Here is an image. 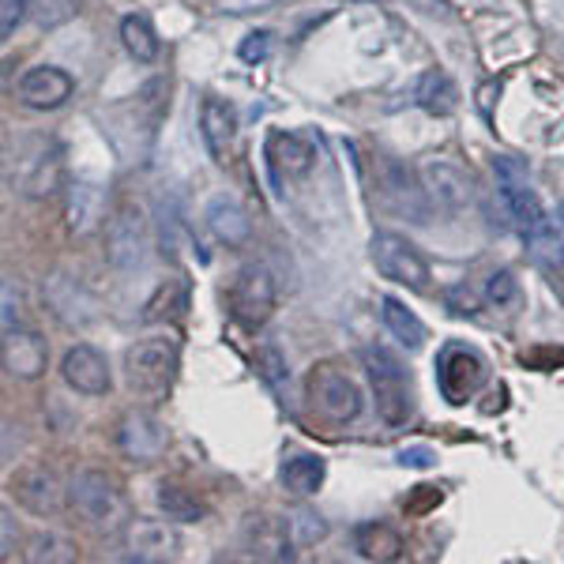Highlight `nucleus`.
<instances>
[{"label":"nucleus","mask_w":564,"mask_h":564,"mask_svg":"<svg viewBox=\"0 0 564 564\" xmlns=\"http://www.w3.org/2000/svg\"><path fill=\"white\" fill-rule=\"evenodd\" d=\"M124 388L140 399L143 406H162L174 391L181 350L170 335H148L124 350Z\"/></svg>","instance_id":"f257e3e1"},{"label":"nucleus","mask_w":564,"mask_h":564,"mask_svg":"<svg viewBox=\"0 0 564 564\" xmlns=\"http://www.w3.org/2000/svg\"><path fill=\"white\" fill-rule=\"evenodd\" d=\"M366 369H369V384H372V403H377L380 422L399 430V425L411 422L414 414V388H411V372L399 361V354H391L388 347H369L366 350Z\"/></svg>","instance_id":"f03ea898"},{"label":"nucleus","mask_w":564,"mask_h":564,"mask_svg":"<svg viewBox=\"0 0 564 564\" xmlns=\"http://www.w3.org/2000/svg\"><path fill=\"white\" fill-rule=\"evenodd\" d=\"M369 257L377 263V271L391 282H399V286L406 290H430V260L417 252L414 241H406L403 234L395 230H377L369 238Z\"/></svg>","instance_id":"7ed1b4c3"},{"label":"nucleus","mask_w":564,"mask_h":564,"mask_svg":"<svg viewBox=\"0 0 564 564\" xmlns=\"http://www.w3.org/2000/svg\"><path fill=\"white\" fill-rule=\"evenodd\" d=\"M226 302H230L234 321H238L241 327H249V332H257V327L268 324L271 313H275V302H279L275 275H271L263 263H245L230 282Z\"/></svg>","instance_id":"20e7f679"},{"label":"nucleus","mask_w":564,"mask_h":564,"mask_svg":"<svg viewBox=\"0 0 564 564\" xmlns=\"http://www.w3.org/2000/svg\"><path fill=\"white\" fill-rule=\"evenodd\" d=\"M489 377L486 358L467 343H444L436 354V388L452 406H463L478 395Z\"/></svg>","instance_id":"39448f33"},{"label":"nucleus","mask_w":564,"mask_h":564,"mask_svg":"<svg viewBox=\"0 0 564 564\" xmlns=\"http://www.w3.org/2000/svg\"><path fill=\"white\" fill-rule=\"evenodd\" d=\"M377 193L384 199L388 212L411 218L414 226L430 223V193L422 185V174L414 177V170H406L403 162L388 159V154H377Z\"/></svg>","instance_id":"423d86ee"},{"label":"nucleus","mask_w":564,"mask_h":564,"mask_svg":"<svg viewBox=\"0 0 564 564\" xmlns=\"http://www.w3.org/2000/svg\"><path fill=\"white\" fill-rule=\"evenodd\" d=\"M148 249H151V230L143 207L121 204L106 223V260L117 271H140L148 263Z\"/></svg>","instance_id":"0eeeda50"},{"label":"nucleus","mask_w":564,"mask_h":564,"mask_svg":"<svg viewBox=\"0 0 564 564\" xmlns=\"http://www.w3.org/2000/svg\"><path fill=\"white\" fill-rule=\"evenodd\" d=\"M305 388H308V403H313V411L321 417H327L332 425L354 422V417L361 414V406H366L361 388L335 366H316L313 372H308Z\"/></svg>","instance_id":"6e6552de"},{"label":"nucleus","mask_w":564,"mask_h":564,"mask_svg":"<svg viewBox=\"0 0 564 564\" xmlns=\"http://www.w3.org/2000/svg\"><path fill=\"white\" fill-rule=\"evenodd\" d=\"M494 170H497V181H500V204H505L508 218H512L523 234L539 230V226L545 223V212H542L539 193H534L531 181H527V170L512 159V154H500V159L494 162Z\"/></svg>","instance_id":"1a4fd4ad"},{"label":"nucleus","mask_w":564,"mask_h":564,"mask_svg":"<svg viewBox=\"0 0 564 564\" xmlns=\"http://www.w3.org/2000/svg\"><path fill=\"white\" fill-rule=\"evenodd\" d=\"M417 174H422L425 193H430V199L444 215H463L475 204V185H470V177L463 174L456 162L425 159L422 166H417Z\"/></svg>","instance_id":"9d476101"},{"label":"nucleus","mask_w":564,"mask_h":564,"mask_svg":"<svg viewBox=\"0 0 564 564\" xmlns=\"http://www.w3.org/2000/svg\"><path fill=\"white\" fill-rule=\"evenodd\" d=\"M68 497L90 523H113L124 516V500L102 470H76L68 481Z\"/></svg>","instance_id":"9b49d317"},{"label":"nucleus","mask_w":564,"mask_h":564,"mask_svg":"<svg viewBox=\"0 0 564 564\" xmlns=\"http://www.w3.org/2000/svg\"><path fill=\"white\" fill-rule=\"evenodd\" d=\"M124 557L140 564H162L181 557V534L166 520H132L121 534Z\"/></svg>","instance_id":"f8f14e48"},{"label":"nucleus","mask_w":564,"mask_h":564,"mask_svg":"<svg viewBox=\"0 0 564 564\" xmlns=\"http://www.w3.org/2000/svg\"><path fill=\"white\" fill-rule=\"evenodd\" d=\"M241 542L249 550V557L257 561H294V531H290V520H279V516H249L241 527Z\"/></svg>","instance_id":"ddd939ff"},{"label":"nucleus","mask_w":564,"mask_h":564,"mask_svg":"<svg viewBox=\"0 0 564 564\" xmlns=\"http://www.w3.org/2000/svg\"><path fill=\"white\" fill-rule=\"evenodd\" d=\"M61 170H65V162H61V148L53 140H34L26 154L20 159V193L23 196H53L61 185Z\"/></svg>","instance_id":"4468645a"},{"label":"nucleus","mask_w":564,"mask_h":564,"mask_svg":"<svg viewBox=\"0 0 564 564\" xmlns=\"http://www.w3.org/2000/svg\"><path fill=\"white\" fill-rule=\"evenodd\" d=\"M61 377L72 391L79 395H106L113 388V372H109V361L106 354H98L90 343H76L65 361H61Z\"/></svg>","instance_id":"2eb2a0df"},{"label":"nucleus","mask_w":564,"mask_h":564,"mask_svg":"<svg viewBox=\"0 0 564 564\" xmlns=\"http://www.w3.org/2000/svg\"><path fill=\"white\" fill-rule=\"evenodd\" d=\"M166 425L159 422V417L148 411H132L121 417V430H117V444H121V452L129 456L132 463H154L166 452Z\"/></svg>","instance_id":"dca6fc26"},{"label":"nucleus","mask_w":564,"mask_h":564,"mask_svg":"<svg viewBox=\"0 0 564 564\" xmlns=\"http://www.w3.org/2000/svg\"><path fill=\"white\" fill-rule=\"evenodd\" d=\"M12 494L15 500L34 516H57L61 505H65V489H61V478L53 475L42 463H31L20 475L12 478Z\"/></svg>","instance_id":"f3484780"},{"label":"nucleus","mask_w":564,"mask_h":564,"mask_svg":"<svg viewBox=\"0 0 564 564\" xmlns=\"http://www.w3.org/2000/svg\"><path fill=\"white\" fill-rule=\"evenodd\" d=\"M76 90V79L57 65H34L20 76V98L31 109H57L65 106Z\"/></svg>","instance_id":"a211bd4d"},{"label":"nucleus","mask_w":564,"mask_h":564,"mask_svg":"<svg viewBox=\"0 0 564 564\" xmlns=\"http://www.w3.org/2000/svg\"><path fill=\"white\" fill-rule=\"evenodd\" d=\"M234 135H238V113H234V106L226 98L207 95L204 106H199V140H204L207 154H212V162H218V166L230 159Z\"/></svg>","instance_id":"6ab92c4d"},{"label":"nucleus","mask_w":564,"mask_h":564,"mask_svg":"<svg viewBox=\"0 0 564 564\" xmlns=\"http://www.w3.org/2000/svg\"><path fill=\"white\" fill-rule=\"evenodd\" d=\"M4 372L15 380H39L45 372V361H50V347L39 332H23V327H12L4 332Z\"/></svg>","instance_id":"aec40b11"},{"label":"nucleus","mask_w":564,"mask_h":564,"mask_svg":"<svg viewBox=\"0 0 564 564\" xmlns=\"http://www.w3.org/2000/svg\"><path fill=\"white\" fill-rule=\"evenodd\" d=\"M263 154L275 177H305L316 166V148L302 132H271Z\"/></svg>","instance_id":"412c9836"},{"label":"nucleus","mask_w":564,"mask_h":564,"mask_svg":"<svg viewBox=\"0 0 564 564\" xmlns=\"http://www.w3.org/2000/svg\"><path fill=\"white\" fill-rule=\"evenodd\" d=\"M204 218H207V226H212L215 238L223 245H230V249H241L252 234L249 212H245L241 199L234 193H215L212 199H207Z\"/></svg>","instance_id":"4be33fe9"},{"label":"nucleus","mask_w":564,"mask_h":564,"mask_svg":"<svg viewBox=\"0 0 564 564\" xmlns=\"http://www.w3.org/2000/svg\"><path fill=\"white\" fill-rule=\"evenodd\" d=\"M324 478H327V463H324V456H316V452H297V456L282 459L279 481L286 494L313 497L316 489L324 486Z\"/></svg>","instance_id":"5701e85b"},{"label":"nucleus","mask_w":564,"mask_h":564,"mask_svg":"<svg viewBox=\"0 0 564 564\" xmlns=\"http://www.w3.org/2000/svg\"><path fill=\"white\" fill-rule=\"evenodd\" d=\"M414 102L422 106L430 117H452L459 109L456 79H452L448 72H441V68L425 72V76L417 79V87H414Z\"/></svg>","instance_id":"b1692460"},{"label":"nucleus","mask_w":564,"mask_h":564,"mask_svg":"<svg viewBox=\"0 0 564 564\" xmlns=\"http://www.w3.org/2000/svg\"><path fill=\"white\" fill-rule=\"evenodd\" d=\"M102 212H106V199H102V188L90 185V181H76L68 188V230L72 234H87L102 223Z\"/></svg>","instance_id":"393cba45"},{"label":"nucleus","mask_w":564,"mask_h":564,"mask_svg":"<svg viewBox=\"0 0 564 564\" xmlns=\"http://www.w3.org/2000/svg\"><path fill=\"white\" fill-rule=\"evenodd\" d=\"M380 321H384V327L391 335H395L399 343H403L406 350H417L425 343V324L417 321V316L406 308L399 297H380Z\"/></svg>","instance_id":"a878e982"},{"label":"nucleus","mask_w":564,"mask_h":564,"mask_svg":"<svg viewBox=\"0 0 564 564\" xmlns=\"http://www.w3.org/2000/svg\"><path fill=\"white\" fill-rule=\"evenodd\" d=\"M45 302H50L53 313L65 324H87L90 321V302H84L79 286L65 275H53L50 286H45Z\"/></svg>","instance_id":"bb28decb"},{"label":"nucleus","mask_w":564,"mask_h":564,"mask_svg":"<svg viewBox=\"0 0 564 564\" xmlns=\"http://www.w3.org/2000/svg\"><path fill=\"white\" fill-rule=\"evenodd\" d=\"M121 42H124V50H129V57L140 61V65L159 61V34H154L148 15H124V20H121Z\"/></svg>","instance_id":"cd10ccee"},{"label":"nucleus","mask_w":564,"mask_h":564,"mask_svg":"<svg viewBox=\"0 0 564 564\" xmlns=\"http://www.w3.org/2000/svg\"><path fill=\"white\" fill-rule=\"evenodd\" d=\"M358 550H361V557H369V561H395V557H403V539L384 523H361Z\"/></svg>","instance_id":"c85d7f7f"},{"label":"nucleus","mask_w":564,"mask_h":564,"mask_svg":"<svg viewBox=\"0 0 564 564\" xmlns=\"http://www.w3.org/2000/svg\"><path fill=\"white\" fill-rule=\"evenodd\" d=\"M159 508L166 512V520H177V523H199V516H204L199 500L188 494V489L174 486V481H162L159 486Z\"/></svg>","instance_id":"c756f323"},{"label":"nucleus","mask_w":564,"mask_h":564,"mask_svg":"<svg viewBox=\"0 0 564 564\" xmlns=\"http://www.w3.org/2000/svg\"><path fill=\"white\" fill-rule=\"evenodd\" d=\"M527 245H531V257L534 263H542L545 271H557L564 268V241H561V234L550 226V218L539 226V230H531L527 234Z\"/></svg>","instance_id":"7c9ffc66"},{"label":"nucleus","mask_w":564,"mask_h":564,"mask_svg":"<svg viewBox=\"0 0 564 564\" xmlns=\"http://www.w3.org/2000/svg\"><path fill=\"white\" fill-rule=\"evenodd\" d=\"M26 15L42 26V31H53V26H65L79 15V0H26Z\"/></svg>","instance_id":"2f4dec72"},{"label":"nucleus","mask_w":564,"mask_h":564,"mask_svg":"<svg viewBox=\"0 0 564 564\" xmlns=\"http://www.w3.org/2000/svg\"><path fill=\"white\" fill-rule=\"evenodd\" d=\"M520 279H516V271H508V268H497V271H489V279H486V302L494 305V308H512V305H520Z\"/></svg>","instance_id":"473e14b6"},{"label":"nucleus","mask_w":564,"mask_h":564,"mask_svg":"<svg viewBox=\"0 0 564 564\" xmlns=\"http://www.w3.org/2000/svg\"><path fill=\"white\" fill-rule=\"evenodd\" d=\"M26 561H34V564H42V561H50V564H68V561H76V550H72V545H68L65 539H61V534H34Z\"/></svg>","instance_id":"72a5a7b5"},{"label":"nucleus","mask_w":564,"mask_h":564,"mask_svg":"<svg viewBox=\"0 0 564 564\" xmlns=\"http://www.w3.org/2000/svg\"><path fill=\"white\" fill-rule=\"evenodd\" d=\"M286 520H290V531H294L297 545H308V542H316L327 534V523L313 512V508H297V512L286 516Z\"/></svg>","instance_id":"f704fd0d"},{"label":"nucleus","mask_w":564,"mask_h":564,"mask_svg":"<svg viewBox=\"0 0 564 564\" xmlns=\"http://www.w3.org/2000/svg\"><path fill=\"white\" fill-rule=\"evenodd\" d=\"M257 366H260V377L268 380L271 388H282L286 384V361H282V354L275 350V347H263L260 354H257Z\"/></svg>","instance_id":"c9c22d12"},{"label":"nucleus","mask_w":564,"mask_h":564,"mask_svg":"<svg viewBox=\"0 0 564 564\" xmlns=\"http://www.w3.org/2000/svg\"><path fill=\"white\" fill-rule=\"evenodd\" d=\"M268 50H271V34L268 31H252L249 39L241 42V61H249V65H260L263 57H268Z\"/></svg>","instance_id":"e433bc0d"},{"label":"nucleus","mask_w":564,"mask_h":564,"mask_svg":"<svg viewBox=\"0 0 564 564\" xmlns=\"http://www.w3.org/2000/svg\"><path fill=\"white\" fill-rule=\"evenodd\" d=\"M23 15H26V0H0V34L12 39Z\"/></svg>","instance_id":"4c0bfd02"},{"label":"nucleus","mask_w":564,"mask_h":564,"mask_svg":"<svg viewBox=\"0 0 564 564\" xmlns=\"http://www.w3.org/2000/svg\"><path fill=\"white\" fill-rule=\"evenodd\" d=\"M399 463H403V467H411V470H430L433 463H436V452L417 444V448H403V452H399Z\"/></svg>","instance_id":"58836bf2"},{"label":"nucleus","mask_w":564,"mask_h":564,"mask_svg":"<svg viewBox=\"0 0 564 564\" xmlns=\"http://www.w3.org/2000/svg\"><path fill=\"white\" fill-rule=\"evenodd\" d=\"M448 308L456 316H475L478 308H475V294H470L467 286H452L448 290Z\"/></svg>","instance_id":"ea45409f"},{"label":"nucleus","mask_w":564,"mask_h":564,"mask_svg":"<svg viewBox=\"0 0 564 564\" xmlns=\"http://www.w3.org/2000/svg\"><path fill=\"white\" fill-rule=\"evenodd\" d=\"M20 324V297L12 294V279H4V332Z\"/></svg>","instance_id":"a19ab883"},{"label":"nucleus","mask_w":564,"mask_h":564,"mask_svg":"<svg viewBox=\"0 0 564 564\" xmlns=\"http://www.w3.org/2000/svg\"><path fill=\"white\" fill-rule=\"evenodd\" d=\"M275 0H223V12L230 15H245V12H263V8H271Z\"/></svg>","instance_id":"79ce46f5"},{"label":"nucleus","mask_w":564,"mask_h":564,"mask_svg":"<svg viewBox=\"0 0 564 564\" xmlns=\"http://www.w3.org/2000/svg\"><path fill=\"white\" fill-rule=\"evenodd\" d=\"M0 527H4V539H0V557H12V550H15V520H12V512H8V508H4V512H0Z\"/></svg>","instance_id":"37998d69"},{"label":"nucleus","mask_w":564,"mask_h":564,"mask_svg":"<svg viewBox=\"0 0 564 564\" xmlns=\"http://www.w3.org/2000/svg\"><path fill=\"white\" fill-rule=\"evenodd\" d=\"M557 215H561V223H564V204H561V207H557Z\"/></svg>","instance_id":"c03bdc74"}]
</instances>
